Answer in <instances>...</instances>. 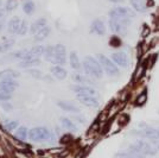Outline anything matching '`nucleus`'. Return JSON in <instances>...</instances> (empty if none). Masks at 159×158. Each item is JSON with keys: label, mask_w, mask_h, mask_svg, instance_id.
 <instances>
[{"label": "nucleus", "mask_w": 159, "mask_h": 158, "mask_svg": "<svg viewBox=\"0 0 159 158\" xmlns=\"http://www.w3.org/2000/svg\"><path fill=\"white\" fill-rule=\"evenodd\" d=\"M141 127L143 128L134 131V133L140 137H144V138L159 140V127H152V126H141Z\"/></svg>", "instance_id": "nucleus-7"}, {"label": "nucleus", "mask_w": 159, "mask_h": 158, "mask_svg": "<svg viewBox=\"0 0 159 158\" xmlns=\"http://www.w3.org/2000/svg\"><path fill=\"white\" fill-rule=\"evenodd\" d=\"M128 149L131 150H134V151H138L145 156H154L157 153V147H154L153 145H151L147 142H144V140H138L135 142L134 144H132Z\"/></svg>", "instance_id": "nucleus-5"}, {"label": "nucleus", "mask_w": 159, "mask_h": 158, "mask_svg": "<svg viewBox=\"0 0 159 158\" xmlns=\"http://www.w3.org/2000/svg\"><path fill=\"white\" fill-rule=\"evenodd\" d=\"M18 5H19L18 0H7L5 10H6V12H12L13 10H16L18 7Z\"/></svg>", "instance_id": "nucleus-32"}, {"label": "nucleus", "mask_w": 159, "mask_h": 158, "mask_svg": "<svg viewBox=\"0 0 159 158\" xmlns=\"http://www.w3.org/2000/svg\"><path fill=\"white\" fill-rule=\"evenodd\" d=\"M21 24V20L19 19V17H13L12 19L8 21L7 24V30L10 33H17Z\"/></svg>", "instance_id": "nucleus-24"}, {"label": "nucleus", "mask_w": 159, "mask_h": 158, "mask_svg": "<svg viewBox=\"0 0 159 158\" xmlns=\"http://www.w3.org/2000/svg\"><path fill=\"white\" fill-rule=\"evenodd\" d=\"M82 68L88 76L94 79H102L103 76V69L100 64L98 58H94L92 56H86L83 58Z\"/></svg>", "instance_id": "nucleus-1"}, {"label": "nucleus", "mask_w": 159, "mask_h": 158, "mask_svg": "<svg viewBox=\"0 0 159 158\" xmlns=\"http://www.w3.org/2000/svg\"><path fill=\"white\" fill-rule=\"evenodd\" d=\"M109 1H112V2H115V4H119V2H124L125 0H109Z\"/></svg>", "instance_id": "nucleus-41"}, {"label": "nucleus", "mask_w": 159, "mask_h": 158, "mask_svg": "<svg viewBox=\"0 0 159 158\" xmlns=\"http://www.w3.org/2000/svg\"><path fill=\"white\" fill-rule=\"evenodd\" d=\"M145 157H146L145 155H143V153H140L138 151H134V150H131V149H128L125 152H120V153L116 155V158H145Z\"/></svg>", "instance_id": "nucleus-23"}, {"label": "nucleus", "mask_w": 159, "mask_h": 158, "mask_svg": "<svg viewBox=\"0 0 159 158\" xmlns=\"http://www.w3.org/2000/svg\"><path fill=\"white\" fill-rule=\"evenodd\" d=\"M71 79H73L77 85H88V83H92V85H93V81L90 79V76L81 75L79 72H74L73 75H71Z\"/></svg>", "instance_id": "nucleus-22"}, {"label": "nucleus", "mask_w": 159, "mask_h": 158, "mask_svg": "<svg viewBox=\"0 0 159 158\" xmlns=\"http://www.w3.org/2000/svg\"><path fill=\"white\" fill-rule=\"evenodd\" d=\"M132 20L129 18H109V27L115 35L125 36L127 33V26L128 24H131Z\"/></svg>", "instance_id": "nucleus-3"}, {"label": "nucleus", "mask_w": 159, "mask_h": 158, "mask_svg": "<svg viewBox=\"0 0 159 158\" xmlns=\"http://www.w3.org/2000/svg\"><path fill=\"white\" fill-rule=\"evenodd\" d=\"M1 123H2L4 127H5L8 132L16 131V130L18 128V124H19L17 120H11V119H7V118L1 119Z\"/></svg>", "instance_id": "nucleus-26"}, {"label": "nucleus", "mask_w": 159, "mask_h": 158, "mask_svg": "<svg viewBox=\"0 0 159 158\" xmlns=\"http://www.w3.org/2000/svg\"><path fill=\"white\" fill-rule=\"evenodd\" d=\"M16 44V40L12 38H7V40L0 42V53H7L8 50H11L13 45Z\"/></svg>", "instance_id": "nucleus-27"}, {"label": "nucleus", "mask_w": 159, "mask_h": 158, "mask_svg": "<svg viewBox=\"0 0 159 158\" xmlns=\"http://www.w3.org/2000/svg\"><path fill=\"white\" fill-rule=\"evenodd\" d=\"M112 61L116 64V66L121 67V68H127L128 67V56L125 51H116V53H112Z\"/></svg>", "instance_id": "nucleus-10"}, {"label": "nucleus", "mask_w": 159, "mask_h": 158, "mask_svg": "<svg viewBox=\"0 0 159 158\" xmlns=\"http://www.w3.org/2000/svg\"><path fill=\"white\" fill-rule=\"evenodd\" d=\"M45 50H47V46L36 45L29 49V56H30V58H39L40 56H43L45 53Z\"/></svg>", "instance_id": "nucleus-20"}, {"label": "nucleus", "mask_w": 159, "mask_h": 158, "mask_svg": "<svg viewBox=\"0 0 159 158\" xmlns=\"http://www.w3.org/2000/svg\"><path fill=\"white\" fill-rule=\"evenodd\" d=\"M18 87H19V83L16 80H4V81H0V93H12Z\"/></svg>", "instance_id": "nucleus-13"}, {"label": "nucleus", "mask_w": 159, "mask_h": 158, "mask_svg": "<svg viewBox=\"0 0 159 158\" xmlns=\"http://www.w3.org/2000/svg\"><path fill=\"white\" fill-rule=\"evenodd\" d=\"M157 150H159V143H157Z\"/></svg>", "instance_id": "nucleus-44"}, {"label": "nucleus", "mask_w": 159, "mask_h": 158, "mask_svg": "<svg viewBox=\"0 0 159 158\" xmlns=\"http://www.w3.org/2000/svg\"><path fill=\"white\" fill-rule=\"evenodd\" d=\"M5 12H6V10L5 8H0V23L1 21H4V17H5Z\"/></svg>", "instance_id": "nucleus-39"}, {"label": "nucleus", "mask_w": 159, "mask_h": 158, "mask_svg": "<svg viewBox=\"0 0 159 158\" xmlns=\"http://www.w3.org/2000/svg\"><path fill=\"white\" fill-rule=\"evenodd\" d=\"M69 62H70V67L73 68L74 70L79 72V70L82 69V63H81L79 56H77V53H75V51H71V53H70V56H69Z\"/></svg>", "instance_id": "nucleus-21"}, {"label": "nucleus", "mask_w": 159, "mask_h": 158, "mask_svg": "<svg viewBox=\"0 0 159 158\" xmlns=\"http://www.w3.org/2000/svg\"><path fill=\"white\" fill-rule=\"evenodd\" d=\"M74 92L76 93V95H90V96H98V91L90 86L87 85H75L71 87Z\"/></svg>", "instance_id": "nucleus-9"}, {"label": "nucleus", "mask_w": 159, "mask_h": 158, "mask_svg": "<svg viewBox=\"0 0 159 158\" xmlns=\"http://www.w3.org/2000/svg\"><path fill=\"white\" fill-rule=\"evenodd\" d=\"M57 106L60 107L61 109H63L64 112L69 113H80V108L77 106H75L73 102L70 101H64V100H61L57 102Z\"/></svg>", "instance_id": "nucleus-14"}, {"label": "nucleus", "mask_w": 159, "mask_h": 158, "mask_svg": "<svg viewBox=\"0 0 159 158\" xmlns=\"http://www.w3.org/2000/svg\"><path fill=\"white\" fill-rule=\"evenodd\" d=\"M50 72L57 80H64L68 76V72L62 66H52L50 68Z\"/></svg>", "instance_id": "nucleus-17"}, {"label": "nucleus", "mask_w": 159, "mask_h": 158, "mask_svg": "<svg viewBox=\"0 0 159 158\" xmlns=\"http://www.w3.org/2000/svg\"><path fill=\"white\" fill-rule=\"evenodd\" d=\"M146 101H147V91H144V92L139 94V96H138V100H137V105L139 106H143L145 104Z\"/></svg>", "instance_id": "nucleus-35"}, {"label": "nucleus", "mask_w": 159, "mask_h": 158, "mask_svg": "<svg viewBox=\"0 0 159 158\" xmlns=\"http://www.w3.org/2000/svg\"><path fill=\"white\" fill-rule=\"evenodd\" d=\"M132 8L137 13H145L147 11V5L146 0H129Z\"/></svg>", "instance_id": "nucleus-16"}, {"label": "nucleus", "mask_w": 159, "mask_h": 158, "mask_svg": "<svg viewBox=\"0 0 159 158\" xmlns=\"http://www.w3.org/2000/svg\"><path fill=\"white\" fill-rule=\"evenodd\" d=\"M27 31H30V27H29V25H27V23L25 21V20H23L21 21V24H20V27L19 30H18V35L19 36H25L27 33Z\"/></svg>", "instance_id": "nucleus-33"}, {"label": "nucleus", "mask_w": 159, "mask_h": 158, "mask_svg": "<svg viewBox=\"0 0 159 158\" xmlns=\"http://www.w3.org/2000/svg\"><path fill=\"white\" fill-rule=\"evenodd\" d=\"M90 32L95 33L98 36H103L106 33V25H105L103 20L99 19V18L94 19L90 25Z\"/></svg>", "instance_id": "nucleus-12"}, {"label": "nucleus", "mask_w": 159, "mask_h": 158, "mask_svg": "<svg viewBox=\"0 0 159 158\" xmlns=\"http://www.w3.org/2000/svg\"><path fill=\"white\" fill-rule=\"evenodd\" d=\"M29 131H30V130H27V127L20 126V127H18V128L16 130L14 136H16L17 139H19L20 142H25V140L29 138Z\"/></svg>", "instance_id": "nucleus-25"}, {"label": "nucleus", "mask_w": 159, "mask_h": 158, "mask_svg": "<svg viewBox=\"0 0 159 158\" xmlns=\"http://www.w3.org/2000/svg\"><path fill=\"white\" fill-rule=\"evenodd\" d=\"M2 7V0H0V8Z\"/></svg>", "instance_id": "nucleus-43"}, {"label": "nucleus", "mask_w": 159, "mask_h": 158, "mask_svg": "<svg viewBox=\"0 0 159 158\" xmlns=\"http://www.w3.org/2000/svg\"><path fill=\"white\" fill-rule=\"evenodd\" d=\"M2 27H4V21H1V23H0V31L2 30Z\"/></svg>", "instance_id": "nucleus-42"}, {"label": "nucleus", "mask_w": 159, "mask_h": 158, "mask_svg": "<svg viewBox=\"0 0 159 158\" xmlns=\"http://www.w3.org/2000/svg\"><path fill=\"white\" fill-rule=\"evenodd\" d=\"M44 56H45V59H47V61L51 62V61H52V58H53V56H55V45L47 46V50H45Z\"/></svg>", "instance_id": "nucleus-31"}, {"label": "nucleus", "mask_w": 159, "mask_h": 158, "mask_svg": "<svg viewBox=\"0 0 159 158\" xmlns=\"http://www.w3.org/2000/svg\"><path fill=\"white\" fill-rule=\"evenodd\" d=\"M55 66H64L66 62V49L63 44H56L55 45V56L52 58Z\"/></svg>", "instance_id": "nucleus-8"}, {"label": "nucleus", "mask_w": 159, "mask_h": 158, "mask_svg": "<svg viewBox=\"0 0 159 158\" xmlns=\"http://www.w3.org/2000/svg\"><path fill=\"white\" fill-rule=\"evenodd\" d=\"M109 44L113 46V48H119L121 45V40H120L119 37H116V36H113L111 40H109Z\"/></svg>", "instance_id": "nucleus-37"}, {"label": "nucleus", "mask_w": 159, "mask_h": 158, "mask_svg": "<svg viewBox=\"0 0 159 158\" xmlns=\"http://www.w3.org/2000/svg\"><path fill=\"white\" fill-rule=\"evenodd\" d=\"M0 106L5 109V111H11L12 108H13V106H12V104H10L8 101H5V102H1L0 104Z\"/></svg>", "instance_id": "nucleus-38"}, {"label": "nucleus", "mask_w": 159, "mask_h": 158, "mask_svg": "<svg viewBox=\"0 0 159 158\" xmlns=\"http://www.w3.org/2000/svg\"><path fill=\"white\" fill-rule=\"evenodd\" d=\"M40 59L39 58H29V59H24V61H20L18 66L23 69H27V68H32V67L39 64Z\"/></svg>", "instance_id": "nucleus-28"}, {"label": "nucleus", "mask_w": 159, "mask_h": 158, "mask_svg": "<svg viewBox=\"0 0 159 158\" xmlns=\"http://www.w3.org/2000/svg\"><path fill=\"white\" fill-rule=\"evenodd\" d=\"M98 61L100 62V64L102 67V69L109 75V76H118L119 75V68L118 66L113 62L112 59H109L107 56L102 55V53H99L98 55Z\"/></svg>", "instance_id": "nucleus-4"}, {"label": "nucleus", "mask_w": 159, "mask_h": 158, "mask_svg": "<svg viewBox=\"0 0 159 158\" xmlns=\"http://www.w3.org/2000/svg\"><path fill=\"white\" fill-rule=\"evenodd\" d=\"M74 119H76L77 121H80V123H82V124H84V123H86V119L83 118L82 115H75V117H74Z\"/></svg>", "instance_id": "nucleus-40"}, {"label": "nucleus", "mask_w": 159, "mask_h": 158, "mask_svg": "<svg viewBox=\"0 0 159 158\" xmlns=\"http://www.w3.org/2000/svg\"><path fill=\"white\" fill-rule=\"evenodd\" d=\"M27 74L30 75V76H32L34 79H42L43 77V72L38 70V69H30V70H27Z\"/></svg>", "instance_id": "nucleus-34"}, {"label": "nucleus", "mask_w": 159, "mask_h": 158, "mask_svg": "<svg viewBox=\"0 0 159 158\" xmlns=\"http://www.w3.org/2000/svg\"><path fill=\"white\" fill-rule=\"evenodd\" d=\"M11 99H12V93H6V92L0 93V102L10 101Z\"/></svg>", "instance_id": "nucleus-36"}, {"label": "nucleus", "mask_w": 159, "mask_h": 158, "mask_svg": "<svg viewBox=\"0 0 159 158\" xmlns=\"http://www.w3.org/2000/svg\"><path fill=\"white\" fill-rule=\"evenodd\" d=\"M47 25H48V20L45 18H39V19L34 20L32 24H31L30 32L32 33V35H36V33H38L43 27H45Z\"/></svg>", "instance_id": "nucleus-15"}, {"label": "nucleus", "mask_w": 159, "mask_h": 158, "mask_svg": "<svg viewBox=\"0 0 159 158\" xmlns=\"http://www.w3.org/2000/svg\"><path fill=\"white\" fill-rule=\"evenodd\" d=\"M60 123L63 128H66V131H70V132H77L79 127L76 126V124L74 123L73 120L70 118H66V117H62L60 119Z\"/></svg>", "instance_id": "nucleus-19"}, {"label": "nucleus", "mask_w": 159, "mask_h": 158, "mask_svg": "<svg viewBox=\"0 0 159 158\" xmlns=\"http://www.w3.org/2000/svg\"><path fill=\"white\" fill-rule=\"evenodd\" d=\"M20 76V72L13 69H5L0 72V81L4 80H16Z\"/></svg>", "instance_id": "nucleus-18"}, {"label": "nucleus", "mask_w": 159, "mask_h": 158, "mask_svg": "<svg viewBox=\"0 0 159 158\" xmlns=\"http://www.w3.org/2000/svg\"><path fill=\"white\" fill-rule=\"evenodd\" d=\"M76 99L79 100L82 105L90 107V108H98L100 106V102L96 96H90V95H76Z\"/></svg>", "instance_id": "nucleus-11"}, {"label": "nucleus", "mask_w": 159, "mask_h": 158, "mask_svg": "<svg viewBox=\"0 0 159 158\" xmlns=\"http://www.w3.org/2000/svg\"><path fill=\"white\" fill-rule=\"evenodd\" d=\"M34 8H36V5H34V2L31 1V0L26 1V2L23 5V11H24V13L29 14V16L34 12Z\"/></svg>", "instance_id": "nucleus-30"}, {"label": "nucleus", "mask_w": 159, "mask_h": 158, "mask_svg": "<svg viewBox=\"0 0 159 158\" xmlns=\"http://www.w3.org/2000/svg\"><path fill=\"white\" fill-rule=\"evenodd\" d=\"M50 32H51V27L49 26V25H47L45 27H43L42 30H40L38 33H36L34 35V40H38V42H40V40H45L48 36L50 35Z\"/></svg>", "instance_id": "nucleus-29"}, {"label": "nucleus", "mask_w": 159, "mask_h": 158, "mask_svg": "<svg viewBox=\"0 0 159 158\" xmlns=\"http://www.w3.org/2000/svg\"><path fill=\"white\" fill-rule=\"evenodd\" d=\"M53 138H55V136H53L52 132L47 127H44V126L33 127L29 131V139L32 140V142H36V143L52 140Z\"/></svg>", "instance_id": "nucleus-2"}, {"label": "nucleus", "mask_w": 159, "mask_h": 158, "mask_svg": "<svg viewBox=\"0 0 159 158\" xmlns=\"http://www.w3.org/2000/svg\"><path fill=\"white\" fill-rule=\"evenodd\" d=\"M137 16V12L133 10V8H129V7H125V6H118L114 7L113 10L109 11V18H129V19H134Z\"/></svg>", "instance_id": "nucleus-6"}]
</instances>
